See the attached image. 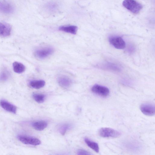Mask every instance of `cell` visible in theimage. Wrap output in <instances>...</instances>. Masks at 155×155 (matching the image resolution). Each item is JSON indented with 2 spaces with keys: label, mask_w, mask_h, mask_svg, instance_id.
Instances as JSON below:
<instances>
[{
  "label": "cell",
  "mask_w": 155,
  "mask_h": 155,
  "mask_svg": "<svg viewBox=\"0 0 155 155\" xmlns=\"http://www.w3.org/2000/svg\"><path fill=\"white\" fill-rule=\"evenodd\" d=\"M33 97L36 102L41 103L44 102L45 97L44 94H42L34 93L33 94Z\"/></svg>",
  "instance_id": "ac0fdd59"
},
{
  "label": "cell",
  "mask_w": 155,
  "mask_h": 155,
  "mask_svg": "<svg viewBox=\"0 0 155 155\" xmlns=\"http://www.w3.org/2000/svg\"><path fill=\"white\" fill-rule=\"evenodd\" d=\"M140 109L141 112L147 116H152L155 114V106L152 104L149 103L143 104L140 105Z\"/></svg>",
  "instance_id": "8992f818"
},
{
  "label": "cell",
  "mask_w": 155,
  "mask_h": 155,
  "mask_svg": "<svg viewBox=\"0 0 155 155\" xmlns=\"http://www.w3.org/2000/svg\"><path fill=\"white\" fill-rule=\"evenodd\" d=\"M122 4L125 8L134 14L138 13L143 8L142 5L135 0H124Z\"/></svg>",
  "instance_id": "6da1fadb"
},
{
  "label": "cell",
  "mask_w": 155,
  "mask_h": 155,
  "mask_svg": "<svg viewBox=\"0 0 155 155\" xmlns=\"http://www.w3.org/2000/svg\"><path fill=\"white\" fill-rule=\"evenodd\" d=\"M14 10V7L9 2L5 1H0V12L9 14Z\"/></svg>",
  "instance_id": "ba28073f"
},
{
  "label": "cell",
  "mask_w": 155,
  "mask_h": 155,
  "mask_svg": "<svg viewBox=\"0 0 155 155\" xmlns=\"http://www.w3.org/2000/svg\"><path fill=\"white\" fill-rule=\"evenodd\" d=\"M77 154L79 155H89L92 154L89 152L82 149H80L77 151Z\"/></svg>",
  "instance_id": "44dd1931"
},
{
  "label": "cell",
  "mask_w": 155,
  "mask_h": 155,
  "mask_svg": "<svg viewBox=\"0 0 155 155\" xmlns=\"http://www.w3.org/2000/svg\"><path fill=\"white\" fill-rule=\"evenodd\" d=\"M70 128L71 125L70 124H62L59 127L58 130L59 133L63 135Z\"/></svg>",
  "instance_id": "d6986e66"
},
{
  "label": "cell",
  "mask_w": 155,
  "mask_h": 155,
  "mask_svg": "<svg viewBox=\"0 0 155 155\" xmlns=\"http://www.w3.org/2000/svg\"><path fill=\"white\" fill-rule=\"evenodd\" d=\"M29 84L33 88L39 89L45 86V82L43 80H33L30 82Z\"/></svg>",
  "instance_id": "9a60e30c"
},
{
  "label": "cell",
  "mask_w": 155,
  "mask_h": 155,
  "mask_svg": "<svg viewBox=\"0 0 155 155\" xmlns=\"http://www.w3.org/2000/svg\"><path fill=\"white\" fill-rule=\"evenodd\" d=\"M18 138L21 142L26 144L37 145L41 143L40 140L38 139L31 137L19 135L18 136Z\"/></svg>",
  "instance_id": "52a82bcc"
},
{
  "label": "cell",
  "mask_w": 155,
  "mask_h": 155,
  "mask_svg": "<svg viewBox=\"0 0 155 155\" xmlns=\"http://www.w3.org/2000/svg\"><path fill=\"white\" fill-rule=\"evenodd\" d=\"M54 51V50L51 47H46L36 50L35 52V54L37 58L42 59L51 55Z\"/></svg>",
  "instance_id": "3957f363"
},
{
  "label": "cell",
  "mask_w": 155,
  "mask_h": 155,
  "mask_svg": "<svg viewBox=\"0 0 155 155\" xmlns=\"http://www.w3.org/2000/svg\"><path fill=\"white\" fill-rule=\"evenodd\" d=\"M110 43L116 48L123 49L125 47V43L123 38L119 36H113L109 39Z\"/></svg>",
  "instance_id": "5b68a950"
},
{
  "label": "cell",
  "mask_w": 155,
  "mask_h": 155,
  "mask_svg": "<svg viewBox=\"0 0 155 155\" xmlns=\"http://www.w3.org/2000/svg\"><path fill=\"white\" fill-rule=\"evenodd\" d=\"M103 67L104 68L115 71H120V68L115 64L110 62H107L103 64Z\"/></svg>",
  "instance_id": "e0dca14e"
},
{
  "label": "cell",
  "mask_w": 155,
  "mask_h": 155,
  "mask_svg": "<svg viewBox=\"0 0 155 155\" xmlns=\"http://www.w3.org/2000/svg\"><path fill=\"white\" fill-rule=\"evenodd\" d=\"M91 90L94 94L103 97L107 96L110 92L107 87L98 84L94 85L92 87Z\"/></svg>",
  "instance_id": "277c9868"
},
{
  "label": "cell",
  "mask_w": 155,
  "mask_h": 155,
  "mask_svg": "<svg viewBox=\"0 0 155 155\" xmlns=\"http://www.w3.org/2000/svg\"><path fill=\"white\" fill-rule=\"evenodd\" d=\"M58 81L60 86L65 88L69 87L72 83L71 78L65 75L59 76L58 78Z\"/></svg>",
  "instance_id": "30bf717a"
},
{
  "label": "cell",
  "mask_w": 155,
  "mask_h": 155,
  "mask_svg": "<svg viewBox=\"0 0 155 155\" xmlns=\"http://www.w3.org/2000/svg\"><path fill=\"white\" fill-rule=\"evenodd\" d=\"M58 29L61 31L75 35L78 30V27L74 25L63 26L59 27Z\"/></svg>",
  "instance_id": "7c38bea8"
},
{
  "label": "cell",
  "mask_w": 155,
  "mask_h": 155,
  "mask_svg": "<svg viewBox=\"0 0 155 155\" xmlns=\"http://www.w3.org/2000/svg\"><path fill=\"white\" fill-rule=\"evenodd\" d=\"M84 141L87 145L97 153L99 151V147L96 142L91 141L87 138L84 139Z\"/></svg>",
  "instance_id": "2e32d148"
},
{
  "label": "cell",
  "mask_w": 155,
  "mask_h": 155,
  "mask_svg": "<svg viewBox=\"0 0 155 155\" xmlns=\"http://www.w3.org/2000/svg\"><path fill=\"white\" fill-rule=\"evenodd\" d=\"M99 135L103 137H117L120 136L121 133L117 130L108 127H102L98 131Z\"/></svg>",
  "instance_id": "7a4b0ae2"
},
{
  "label": "cell",
  "mask_w": 155,
  "mask_h": 155,
  "mask_svg": "<svg viewBox=\"0 0 155 155\" xmlns=\"http://www.w3.org/2000/svg\"><path fill=\"white\" fill-rule=\"evenodd\" d=\"M0 105L5 110L15 114L17 108L14 105L5 100H2L0 101Z\"/></svg>",
  "instance_id": "8fae6325"
},
{
  "label": "cell",
  "mask_w": 155,
  "mask_h": 155,
  "mask_svg": "<svg viewBox=\"0 0 155 155\" xmlns=\"http://www.w3.org/2000/svg\"><path fill=\"white\" fill-rule=\"evenodd\" d=\"M32 127L35 130L41 131L45 129L47 126V122L44 120H40L35 122L32 124Z\"/></svg>",
  "instance_id": "4fadbf2b"
},
{
  "label": "cell",
  "mask_w": 155,
  "mask_h": 155,
  "mask_svg": "<svg viewBox=\"0 0 155 155\" xmlns=\"http://www.w3.org/2000/svg\"><path fill=\"white\" fill-rule=\"evenodd\" d=\"M9 73L6 70H3L0 75V80L2 81L6 80L9 78Z\"/></svg>",
  "instance_id": "ffe728a7"
},
{
  "label": "cell",
  "mask_w": 155,
  "mask_h": 155,
  "mask_svg": "<svg viewBox=\"0 0 155 155\" xmlns=\"http://www.w3.org/2000/svg\"><path fill=\"white\" fill-rule=\"evenodd\" d=\"M11 27L8 24L0 22V36L5 37L9 36L11 34Z\"/></svg>",
  "instance_id": "9c48e42d"
},
{
  "label": "cell",
  "mask_w": 155,
  "mask_h": 155,
  "mask_svg": "<svg viewBox=\"0 0 155 155\" xmlns=\"http://www.w3.org/2000/svg\"><path fill=\"white\" fill-rule=\"evenodd\" d=\"M14 71L17 73H21L25 70V66L22 63L17 61L14 62L13 64Z\"/></svg>",
  "instance_id": "5bb4252c"
}]
</instances>
